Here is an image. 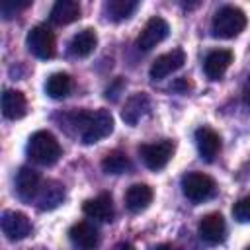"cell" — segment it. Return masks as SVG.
Instances as JSON below:
<instances>
[{"label": "cell", "instance_id": "cell-1", "mask_svg": "<svg viewBox=\"0 0 250 250\" xmlns=\"http://www.w3.org/2000/svg\"><path fill=\"white\" fill-rule=\"evenodd\" d=\"M70 121L76 127L84 145H94L113 131V117L107 109L76 111L70 115Z\"/></svg>", "mask_w": 250, "mask_h": 250}, {"label": "cell", "instance_id": "cell-2", "mask_svg": "<svg viewBox=\"0 0 250 250\" xmlns=\"http://www.w3.org/2000/svg\"><path fill=\"white\" fill-rule=\"evenodd\" d=\"M61 145L49 131H35L27 143V154L41 166H51L61 158Z\"/></svg>", "mask_w": 250, "mask_h": 250}, {"label": "cell", "instance_id": "cell-3", "mask_svg": "<svg viewBox=\"0 0 250 250\" xmlns=\"http://www.w3.org/2000/svg\"><path fill=\"white\" fill-rule=\"evenodd\" d=\"M246 27V16L236 6H223L211 23V31L215 37L221 39H232Z\"/></svg>", "mask_w": 250, "mask_h": 250}, {"label": "cell", "instance_id": "cell-4", "mask_svg": "<svg viewBox=\"0 0 250 250\" xmlns=\"http://www.w3.org/2000/svg\"><path fill=\"white\" fill-rule=\"evenodd\" d=\"M182 191L189 201H205L215 193V180L203 172H189L182 178Z\"/></svg>", "mask_w": 250, "mask_h": 250}, {"label": "cell", "instance_id": "cell-5", "mask_svg": "<svg viewBox=\"0 0 250 250\" xmlns=\"http://www.w3.org/2000/svg\"><path fill=\"white\" fill-rule=\"evenodd\" d=\"M55 35L47 25H35L29 33H27V49L31 55H35L37 59H53L55 55Z\"/></svg>", "mask_w": 250, "mask_h": 250}, {"label": "cell", "instance_id": "cell-6", "mask_svg": "<svg viewBox=\"0 0 250 250\" xmlns=\"http://www.w3.org/2000/svg\"><path fill=\"white\" fill-rule=\"evenodd\" d=\"M139 152H141L143 162L146 164V168L162 170L174 154V143L164 139V141H158V143H152V145H143L139 148Z\"/></svg>", "mask_w": 250, "mask_h": 250}, {"label": "cell", "instance_id": "cell-7", "mask_svg": "<svg viewBox=\"0 0 250 250\" xmlns=\"http://www.w3.org/2000/svg\"><path fill=\"white\" fill-rule=\"evenodd\" d=\"M168 31H170L168 21L160 16H154L145 23L141 35L137 37V47L141 51H150L152 47H156L160 41H164L168 37Z\"/></svg>", "mask_w": 250, "mask_h": 250}, {"label": "cell", "instance_id": "cell-8", "mask_svg": "<svg viewBox=\"0 0 250 250\" xmlns=\"http://www.w3.org/2000/svg\"><path fill=\"white\" fill-rule=\"evenodd\" d=\"M186 62V53L182 49H172L160 57H156V61L150 66V78L152 80H162L168 74L180 70Z\"/></svg>", "mask_w": 250, "mask_h": 250}, {"label": "cell", "instance_id": "cell-9", "mask_svg": "<svg viewBox=\"0 0 250 250\" xmlns=\"http://www.w3.org/2000/svg\"><path fill=\"white\" fill-rule=\"evenodd\" d=\"M0 225H2V232L10 240H21L31 232L29 219L20 211H4Z\"/></svg>", "mask_w": 250, "mask_h": 250}, {"label": "cell", "instance_id": "cell-10", "mask_svg": "<svg viewBox=\"0 0 250 250\" xmlns=\"http://www.w3.org/2000/svg\"><path fill=\"white\" fill-rule=\"evenodd\" d=\"M68 236H70V242L78 250H96L100 244L98 229L88 221H80V223L72 225L68 230Z\"/></svg>", "mask_w": 250, "mask_h": 250}, {"label": "cell", "instance_id": "cell-11", "mask_svg": "<svg viewBox=\"0 0 250 250\" xmlns=\"http://www.w3.org/2000/svg\"><path fill=\"white\" fill-rule=\"evenodd\" d=\"M62 199H64V188H62V184H59L55 180H43L41 182V188H39V191H37V195H35L33 201L37 203L39 209L49 211V209L59 207L62 203Z\"/></svg>", "mask_w": 250, "mask_h": 250}, {"label": "cell", "instance_id": "cell-12", "mask_svg": "<svg viewBox=\"0 0 250 250\" xmlns=\"http://www.w3.org/2000/svg\"><path fill=\"white\" fill-rule=\"evenodd\" d=\"M227 232V225L221 213H207L201 221H199V236L207 242V244H219L223 242Z\"/></svg>", "mask_w": 250, "mask_h": 250}, {"label": "cell", "instance_id": "cell-13", "mask_svg": "<svg viewBox=\"0 0 250 250\" xmlns=\"http://www.w3.org/2000/svg\"><path fill=\"white\" fill-rule=\"evenodd\" d=\"M41 176L33 170V168H20L18 176H16V191L23 201H33L39 188H41Z\"/></svg>", "mask_w": 250, "mask_h": 250}, {"label": "cell", "instance_id": "cell-14", "mask_svg": "<svg viewBox=\"0 0 250 250\" xmlns=\"http://www.w3.org/2000/svg\"><path fill=\"white\" fill-rule=\"evenodd\" d=\"M82 211H84V215H88L90 219H94V221H102V223L111 221L113 215H115L111 195H107V193H102V195H98V197H94V199L84 201Z\"/></svg>", "mask_w": 250, "mask_h": 250}, {"label": "cell", "instance_id": "cell-15", "mask_svg": "<svg viewBox=\"0 0 250 250\" xmlns=\"http://www.w3.org/2000/svg\"><path fill=\"white\" fill-rule=\"evenodd\" d=\"M232 62V53L229 49H217V51H211L207 57H205V62H203V68H205V74L207 78L211 80H219L227 68L230 66Z\"/></svg>", "mask_w": 250, "mask_h": 250}, {"label": "cell", "instance_id": "cell-16", "mask_svg": "<svg viewBox=\"0 0 250 250\" xmlns=\"http://www.w3.org/2000/svg\"><path fill=\"white\" fill-rule=\"evenodd\" d=\"M148 109H150V102H148L146 94L137 92V94H133V96L125 102V105H123V109H121V117H123L125 123L137 125V123L141 121V117H145V115L148 113Z\"/></svg>", "mask_w": 250, "mask_h": 250}, {"label": "cell", "instance_id": "cell-17", "mask_svg": "<svg viewBox=\"0 0 250 250\" xmlns=\"http://www.w3.org/2000/svg\"><path fill=\"white\" fill-rule=\"evenodd\" d=\"M195 145H197V150L201 154L203 160L207 162H213V158L217 156L219 148H221V137L209 129V127H201L195 131Z\"/></svg>", "mask_w": 250, "mask_h": 250}, {"label": "cell", "instance_id": "cell-18", "mask_svg": "<svg viewBox=\"0 0 250 250\" xmlns=\"http://www.w3.org/2000/svg\"><path fill=\"white\" fill-rule=\"evenodd\" d=\"M152 201V188L146 184H133L125 191V205L133 213L145 211Z\"/></svg>", "mask_w": 250, "mask_h": 250}, {"label": "cell", "instance_id": "cell-19", "mask_svg": "<svg viewBox=\"0 0 250 250\" xmlns=\"http://www.w3.org/2000/svg\"><path fill=\"white\" fill-rule=\"evenodd\" d=\"M27 111L25 96L20 90H4L2 94V113L6 119H20Z\"/></svg>", "mask_w": 250, "mask_h": 250}, {"label": "cell", "instance_id": "cell-20", "mask_svg": "<svg viewBox=\"0 0 250 250\" xmlns=\"http://www.w3.org/2000/svg\"><path fill=\"white\" fill-rule=\"evenodd\" d=\"M80 18V4L74 0H59L51 10V21L57 25H68Z\"/></svg>", "mask_w": 250, "mask_h": 250}, {"label": "cell", "instance_id": "cell-21", "mask_svg": "<svg viewBox=\"0 0 250 250\" xmlns=\"http://www.w3.org/2000/svg\"><path fill=\"white\" fill-rule=\"evenodd\" d=\"M98 45V35L94 29H82L78 31L70 41V53L76 57H88Z\"/></svg>", "mask_w": 250, "mask_h": 250}, {"label": "cell", "instance_id": "cell-22", "mask_svg": "<svg viewBox=\"0 0 250 250\" xmlns=\"http://www.w3.org/2000/svg\"><path fill=\"white\" fill-rule=\"evenodd\" d=\"M70 88H72V80H70V76L66 72H55V74H51L47 78V84H45L47 94L51 98H55V100H61V98L68 96Z\"/></svg>", "mask_w": 250, "mask_h": 250}, {"label": "cell", "instance_id": "cell-23", "mask_svg": "<svg viewBox=\"0 0 250 250\" xmlns=\"http://www.w3.org/2000/svg\"><path fill=\"white\" fill-rule=\"evenodd\" d=\"M139 8V2L135 0H109L105 4V10H107V16L115 21H121V20H127L135 10Z\"/></svg>", "mask_w": 250, "mask_h": 250}, {"label": "cell", "instance_id": "cell-24", "mask_svg": "<svg viewBox=\"0 0 250 250\" xmlns=\"http://www.w3.org/2000/svg\"><path fill=\"white\" fill-rule=\"evenodd\" d=\"M129 158L119 150L105 154V158L102 160V170L105 174H123L125 170H129Z\"/></svg>", "mask_w": 250, "mask_h": 250}, {"label": "cell", "instance_id": "cell-25", "mask_svg": "<svg viewBox=\"0 0 250 250\" xmlns=\"http://www.w3.org/2000/svg\"><path fill=\"white\" fill-rule=\"evenodd\" d=\"M232 215L238 223H250V195H246L234 203Z\"/></svg>", "mask_w": 250, "mask_h": 250}, {"label": "cell", "instance_id": "cell-26", "mask_svg": "<svg viewBox=\"0 0 250 250\" xmlns=\"http://www.w3.org/2000/svg\"><path fill=\"white\" fill-rule=\"evenodd\" d=\"M27 6H29V2H4V4L0 6V10H2V16L8 20V18H12L18 10L27 8Z\"/></svg>", "mask_w": 250, "mask_h": 250}, {"label": "cell", "instance_id": "cell-27", "mask_svg": "<svg viewBox=\"0 0 250 250\" xmlns=\"http://www.w3.org/2000/svg\"><path fill=\"white\" fill-rule=\"evenodd\" d=\"M115 250H135V248H133L129 242H121V244L115 246Z\"/></svg>", "mask_w": 250, "mask_h": 250}, {"label": "cell", "instance_id": "cell-28", "mask_svg": "<svg viewBox=\"0 0 250 250\" xmlns=\"http://www.w3.org/2000/svg\"><path fill=\"white\" fill-rule=\"evenodd\" d=\"M152 250H172V248H170L168 244H160V246H154Z\"/></svg>", "mask_w": 250, "mask_h": 250}, {"label": "cell", "instance_id": "cell-29", "mask_svg": "<svg viewBox=\"0 0 250 250\" xmlns=\"http://www.w3.org/2000/svg\"><path fill=\"white\" fill-rule=\"evenodd\" d=\"M246 250H250V246H248V248H246Z\"/></svg>", "mask_w": 250, "mask_h": 250}]
</instances>
